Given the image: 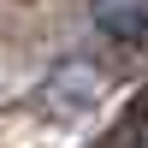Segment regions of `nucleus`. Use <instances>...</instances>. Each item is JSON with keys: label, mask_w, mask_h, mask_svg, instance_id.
<instances>
[{"label": "nucleus", "mask_w": 148, "mask_h": 148, "mask_svg": "<svg viewBox=\"0 0 148 148\" xmlns=\"http://www.w3.org/2000/svg\"><path fill=\"white\" fill-rule=\"evenodd\" d=\"M89 12L113 42H148V0H89Z\"/></svg>", "instance_id": "nucleus-1"}]
</instances>
